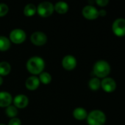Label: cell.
<instances>
[{
    "label": "cell",
    "mask_w": 125,
    "mask_h": 125,
    "mask_svg": "<svg viewBox=\"0 0 125 125\" xmlns=\"http://www.w3.org/2000/svg\"><path fill=\"white\" fill-rule=\"evenodd\" d=\"M73 116L75 119L79 120V121H82V120L87 119L88 112L85 108H81V107H78V108H76L73 111Z\"/></svg>",
    "instance_id": "5bb4252c"
},
{
    "label": "cell",
    "mask_w": 125,
    "mask_h": 125,
    "mask_svg": "<svg viewBox=\"0 0 125 125\" xmlns=\"http://www.w3.org/2000/svg\"><path fill=\"white\" fill-rule=\"evenodd\" d=\"M13 103V97L7 92H0V108H7Z\"/></svg>",
    "instance_id": "4fadbf2b"
},
{
    "label": "cell",
    "mask_w": 125,
    "mask_h": 125,
    "mask_svg": "<svg viewBox=\"0 0 125 125\" xmlns=\"http://www.w3.org/2000/svg\"><path fill=\"white\" fill-rule=\"evenodd\" d=\"M112 30L117 37L125 36V19L122 18L115 20L112 25Z\"/></svg>",
    "instance_id": "8992f818"
},
{
    "label": "cell",
    "mask_w": 125,
    "mask_h": 125,
    "mask_svg": "<svg viewBox=\"0 0 125 125\" xmlns=\"http://www.w3.org/2000/svg\"><path fill=\"white\" fill-rule=\"evenodd\" d=\"M7 125H21V122L20 119L15 117V118L10 119Z\"/></svg>",
    "instance_id": "603a6c76"
},
{
    "label": "cell",
    "mask_w": 125,
    "mask_h": 125,
    "mask_svg": "<svg viewBox=\"0 0 125 125\" xmlns=\"http://www.w3.org/2000/svg\"><path fill=\"white\" fill-rule=\"evenodd\" d=\"M5 114L10 119L15 118L18 115V108L16 107H15L13 105H10L6 108Z\"/></svg>",
    "instance_id": "44dd1931"
},
{
    "label": "cell",
    "mask_w": 125,
    "mask_h": 125,
    "mask_svg": "<svg viewBox=\"0 0 125 125\" xmlns=\"http://www.w3.org/2000/svg\"><path fill=\"white\" fill-rule=\"evenodd\" d=\"M55 11L59 14H65L69 10V4L65 1H58L54 5Z\"/></svg>",
    "instance_id": "9a60e30c"
},
{
    "label": "cell",
    "mask_w": 125,
    "mask_h": 125,
    "mask_svg": "<svg viewBox=\"0 0 125 125\" xmlns=\"http://www.w3.org/2000/svg\"><path fill=\"white\" fill-rule=\"evenodd\" d=\"M86 119L88 125H104L106 122V116L100 110H94L88 114Z\"/></svg>",
    "instance_id": "3957f363"
},
{
    "label": "cell",
    "mask_w": 125,
    "mask_h": 125,
    "mask_svg": "<svg viewBox=\"0 0 125 125\" xmlns=\"http://www.w3.org/2000/svg\"><path fill=\"white\" fill-rule=\"evenodd\" d=\"M13 105L19 109L25 108L29 104V99L24 94H18L13 99Z\"/></svg>",
    "instance_id": "8fae6325"
},
{
    "label": "cell",
    "mask_w": 125,
    "mask_h": 125,
    "mask_svg": "<svg viewBox=\"0 0 125 125\" xmlns=\"http://www.w3.org/2000/svg\"><path fill=\"white\" fill-rule=\"evenodd\" d=\"M40 83H40L38 77L32 75L26 80L25 86L29 91H35L39 87Z\"/></svg>",
    "instance_id": "7c38bea8"
},
{
    "label": "cell",
    "mask_w": 125,
    "mask_h": 125,
    "mask_svg": "<svg viewBox=\"0 0 125 125\" xmlns=\"http://www.w3.org/2000/svg\"><path fill=\"white\" fill-rule=\"evenodd\" d=\"M62 65L66 70L71 71L76 68L77 65V61L74 56L67 55L63 57L62 60Z\"/></svg>",
    "instance_id": "9c48e42d"
},
{
    "label": "cell",
    "mask_w": 125,
    "mask_h": 125,
    "mask_svg": "<svg viewBox=\"0 0 125 125\" xmlns=\"http://www.w3.org/2000/svg\"><path fill=\"white\" fill-rule=\"evenodd\" d=\"M106 14H107V12H106V11L105 10H99V16L103 17V16H105Z\"/></svg>",
    "instance_id": "d4e9b609"
},
{
    "label": "cell",
    "mask_w": 125,
    "mask_h": 125,
    "mask_svg": "<svg viewBox=\"0 0 125 125\" xmlns=\"http://www.w3.org/2000/svg\"><path fill=\"white\" fill-rule=\"evenodd\" d=\"M26 67L29 73L36 76L43 72L45 68V62L43 59L40 56H32L28 59Z\"/></svg>",
    "instance_id": "6da1fadb"
},
{
    "label": "cell",
    "mask_w": 125,
    "mask_h": 125,
    "mask_svg": "<svg viewBox=\"0 0 125 125\" xmlns=\"http://www.w3.org/2000/svg\"><path fill=\"white\" fill-rule=\"evenodd\" d=\"M88 86L93 91L99 90L101 87V81H100L99 78H98L97 77L92 78L88 82Z\"/></svg>",
    "instance_id": "d6986e66"
},
{
    "label": "cell",
    "mask_w": 125,
    "mask_h": 125,
    "mask_svg": "<svg viewBox=\"0 0 125 125\" xmlns=\"http://www.w3.org/2000/svg\"><path fill=\"white\" fill-rule=\"evenodd\" d=\"M82 14L85 19L95 20L99 17V10L93 5L89 4L83 7Z\"/></svg>",
    "instance_id": "52a82bcc"
},
{
    "label": "cell",
    "mask_w": 125,
    "mask_h": 125,
    "mask_svg": "<svg viewBox=\"0 0 125 125\" xmlns=\"http://www.w3.org/2000/svg\"><path fill=\"white\" fill-rule=\"evenodd\" d=\"M0 125H4V124H0Z\"/></svg>",
    "instance_id": "4316f807"
},
{
    "label": "cell",
    "mask_w": 125,
    "mask_h": 125,
    "mask_svg": "<svg viewBox=\"0 0 125 125\" xmlns=\"http://www.w3.org/2000/svg\"><path fill=\"white\" fill-rule=\"evenodd\" d=\"M39 81H40V83L44 84V85H47V84H49L52 80V75L47 73V72H43L41 73L40 75H39Z\"/></svg>",
    "instance_id": "ffe728a7"
},
{
    "label": "cell",
    "mask_w": 125,
    "mask_h": 125,
    "mask_svg": "<svg viewBox=\"0 0 125 125\" xmlns=\"http://www.w3.org/2000/svg\"><path fill=\"white\" fill-rule=\"evenodd\" d=\"M27 38L26 32L21 29H13L9 36V40L11 42L14 44H21Z\"/></svg>",
    "instance_id": "5b68a950"
},
{
    "label": "cell",
    "mask_w": 125,
    "mask_h": 125,
    "mask_svg": "<svg viewBox=\"0 0 125 125\" xmlns=\"http://www.w3.org/2000/svg\"><path fill=\"white\" fill-rule=\"evenodd\" d=\"M37 12V7L32 4H27L24 8V14L27 17H32Z\"/></svg>",
    "instance_id": "2e32d148"
},
{
    "label": "cell",
    "mask_w": 125,
    "mask_h": 125,
    "mask_svg": "<svg viewBox=\"0 0 125 125\" xmlns=\"http://www.w3.org/2000/svg\"><path fill=\"white\" fill-rule=\"evenodd\" d=\"M11 45V42L9 38L5 36H0V51H7Z\"/></svg>",
    "instance_id": "e0dca14e"
},
{
    "label": "cell",
    "mask_w": 125,
    "mask_h": 125,
    "mask_svg": "<svg viewBox=\"0 0 125 125\" xmlns=\"http://www.w3.org/2000/svg\"><path fill=\"white\" fill-rule=\"evenodd\" d=\"M3 83V78L1 76H0V86Z\"/></svg>",
    "instance_id": "484cf974"
},
{
    "label": "cell",
    "mask_w": 125,
    "mask_h": 125,
    "mask_svg": "<svg viewBox=\"0 0 125 125\" xmlns=\"http://www.w3.org/2000/svg\"><path fill=\"white\" fill-rule=\"evenodd\" d=\"M55 11L54 4L50 1H43L37 7V13L41 18H48Z\"/></svg>",
    "instance_id": "277c9868"
},
{
    "label": "cell",
    "mask_w": 125,
    "mask_h": 125,
    "mask_svg": "<svg viewBox=\"0 0 125 125\" xmlns=\"http://www.w3.org/2000/svg\"><path fill=\"white\" fill-rule=\"evenodd\" d=\"M111 65L105 60L97 62L93 67V73L98 78H105L111 73Z\"/></svg>",
    "instance_id": "7a4b0ae2"
},
{
    "label": "cell",
    "mask_w": 125,
    "mask_h": 125,
    "mask_svg": "<svg viewBox=\"0 0 125 125\" xmlns=\"http://www.w3.org/2000/svg\"><path fill=\"white\" fill-rule=\"evenodd\" d=\"M31 42L36 46H42L47 42V36L42 31H35L30 37Z\"/></svg>",
    "instance_id": "ba28073f"
},
{
    "label": "cell",
    "mask_w": 125,
    "mask_h": 125,
    "mask_svg": "<svg viewBox=\"0 0 125 125\" xmlns=\"http://www.w3.org/2000/svg\"><path fill=\"white\" fill-rule=\"evenodd\" d=\"M11 71V66L7 62H0V76H7Z\"/></svg>",
    "instance_id": "ac0fdd59"
},
{
    "label": "cell",
    "mask_w": 125,
    "mask_h": 125,
    "mask_svg": "<svg viewBox=\"0 0 125 125\" xmlns=\"http://www.w3.org/2000/svg\"><path fill=\"white\" fill-rule=\"evenodd\" d=\"M99 7H105L109 3L108 0H97L95 1Z\"/></svg>",
    "instance_id": "cb8c5ba5"
},
{
    "label": "cell",
    "mask_w": 125,
    "mask_h": 125,
    "mask_svg": "<svg viewBox=\"0 0 125 125\" xmlns=\"http://www.w3.org/2000/svg\"><path fill=\"white\" fill-rule=\"evenodd\" d=\"M101 87L102 89L108 93L113 92L116 89V83L114 79L112 78L106 77L102 79L101 81Z\"/></svg>",
    "instance_id": "30bf717a"
},
{
    "label": "cell",
    "mask_w": 125,
    "mask_h": 125,
    "mask_svg": "<svg viewBox=\"0 0 125 125\" xmlns=\"http://www.w3.org/2000/svg\"><path fill=\"white\" fill-rule=\"evenodd\" d=\"M9 12V7L7 4L4 3H0V17L5 16Z\"/></svg>",
    "instance_id": "7402d4cb"
}]
</instances>
